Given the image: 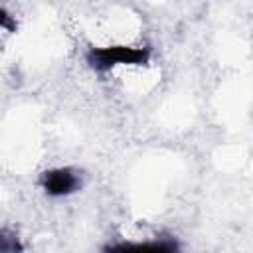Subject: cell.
Returning <instances> with one entry per match:
<instances>
[{"label": "cell", "instance_id": "cell-4", "mask_svg": "<svg viewBox=\"0 0 253 253\" xmlns=\"http://www.w3.org/2000/svg\"><path fill=\"white\" fill-rule=\"evenodd\" d=\"M24 245L16 233L0 229V253H22Z\"/></svg>", "mask_w": 253, "mask_h": 253}, {"label": "cell", "instance_id": "cell-5", "mask_svg": "<svg viewBox=\"0 0 253 253\" xmlns=\"http://www.w3.org/2000/svg\"><path fill=\"white\" fill-rule=\"evenodd\" d=\"M0 30H6V32H14L16 30V20L10 12H6L4 8H0Z\"/></svg>", "mask_w": 253, "mask_h": 253}, {"label": "cell", "instance_id": "cell-3", "mask_svg": "<svg viewBox=\"0 0 253 253\" xmlns=\"http://www.w3.org/2000/svg\"><path fill=\"white\" fill-rule=\"evenodd\" d=\"M101 253H184L174 237H156L142 241H117L103 247Z\"/></svg>", "mask_w": 253, "mask_h": 253}, {"label": "cell", "instance_id": "cell-1", "mask_svg": "<svg viewBox=\"0 0 253 253\" xmlns=\"http://www.w3.org/2000/svg\"><path fill=\"white\" fill-rule=\"evenodd\" d=\"M87 65L95 73H107L119 65H144L150 59V49L142 45H103L89 47Z\"/></svg>", "mask_w": 253, "mask_h": 253}, {"label": "cell", "instance_id": "cell-2", "mask_svg": "<svg viewBox=\"0 0 253 253\" xmlns=\"http://www.w3.org/2000/svg\"><path fill=\"white\" fill-rule=\"evenodd\" d=\"M81 174L75 168L69 166H57L49 168L40 174V188L49 198H65L81 190Z\"/></svg>", "mask_w": 253, "mask_h": 253}]
</instances>
